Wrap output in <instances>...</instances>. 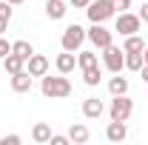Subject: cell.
Here are the masks:
<instances>
[{
  "instance_id": "obj_7",
  "label": "cell",
  "mask_w": 148,
  "mask_h": 145,
  "mask_svg": "<svg viewBox=\"0 0 148 145\" xmlns=\"http://www.w3.org/2000/svg\"><path fill=\"white\" fill-rule=\"evenodd\" d=\"M140 29H143L140 14H131V12H120V14H117V29H114V31H120V37L137 34Z\"/></svg>"
},
{
  "instance_id": "obj_17",
  "label": "cell",
  "mask_w": 148,
  "mask_h": 145,
  "mask_svg": "<svg viewBox=\"0 0 148 145\" xmlns=\"http://www.w3.org/2000/svg\"><path fill=\"white\" fill-rule=\"evenodd\" d=\"M108 91H111V97H117V94H128V80L120 77V74H114V77L108 80Z\"/></svg>"
},
{
  "instance_id": "obj_8",
  "label": "cell",
  "mask_w": 148,
  "mask_h": 145,
  "mask_svg": "<svg viewBox=\"0 0 148 145\" xmlns=\"http://www.w3.org/2000/svg\"><path fill=\"white\" fill-rule=\"evenodd\" d=\"M26 71L32 74V77H43V74H49V57L32 54L29 60H26Z\"/></svg>"
},
{
  "instance_id": "obj_21",
  "label": "cell",
  "mask_w": 148,
  "mask_h": 145,
  "mask_svg": "<svg viewBox=\"0 0 148 145\" xmlns=\"http://www.w3.org/2000/svg\"><path fill=\"white\" fill-rule=\"evenodd\" d=\"M143 51H125V68L128 71H140L143 68Z\"/></svg>"
},
{
  "instance_id": "obj_4",
  "label": "cell",
  "mask_w": 148,
  "mask_h": 145,
  "mask_svg": "<svg viewBox=\"0 0 148 145\" xmlns=\"http://www.w3.org/2000/svg\"><path fill=\"white\" fill-rule=\"evenodd\" d=\"M131 111H134V100L128 94H117L111 100V105H108V117L111 120H120V122H128Z\"/></svg>"
},
{
  "instance_id": "obj_29",
  "label": "cell",
  "mask_w": 148,
  "mask_h": 145,
  "mask_svg": "<svg viewBox=\"0 0 148 145\" xmlns=\"http://www.w3.org/2000/svg\"><path fill=\"white\" fill-rule=\"evenodd\" d=\"M140 20L148 23V3H143V9H140Z\"/></svg>"
},
{
  "instance_id": "obj_11",
  "label": "cell",
  "mask_w": 148,
  "mask_h": 145,
  "mask_svg": "<svg viewBox=\"0 0 148 145\" xmlns=\"http://www.w3.org/2000/svg\"><path fill=\"white\" fill-rule=\"evenodd\" d=\"M69 140H71L74 145H86L88 140H91L88 125H86V122H71V128H69Z\"/></svg>"
},
{
  "instance_id": "obj_26",
  "label": "cell",
  "mask_w": 148,
  "mask_h": 145,
  "mask_svg": "<svg viewBox=\"0 0 148 145\" xmlns=\"http://www.w3.org/2000/svg\"><path fill=\"white\" fill-rule=\"evenodd\" d=\"M6 54H12V43L0 37V60H3V57H6Z\"/></svg>"
},
{
  "instance_id": "obj_10",
  "label": "cell",
  "mask_w": 148,
  "mask_h": 145,
  "mask_svg": "<svg viewBox=\"0 0 148 145\" xmlns=\"http://www.w3.org/2000/svg\"><path fill=\"white\" fill-rule=\"evenodd\" d=\"M103 111H106L103 100H97V97H86V100H83V117H86V120L103 117Z\"/></svg>"
},
{
  "instance_id": "obj_5",
  "label": "cell",
  "mask_w": 148,
  "mask_h": 145,
  "mask_svg": "<svg viewBox=\"0 0 148 145\" xmlns=\"http://www.w3.org/2000/svg\"><path fill=\"white\" fill-rule=\"evenodd\" d=\"M86 40L91 43L94 49H108L111 43H114V31H108L103 23H91V29H86Z\"/></svg>"
},
{
  "instance_id": "obj_9",
  "label": "cell",
  "mask_w": 148,
  "mask_h": 145,
  "mask_svg": "<svg viewBox=\"0 0 148 145\" xmlns=\"http://www.w3.org/2000/svg\"><path fill=\"white\" fill-rule=\"evenodd\" d=\"M32 85H34V77L26 71V68L17 71V74H12V91H17V94H29Z\"/></svg>"
},
{
  "instance_id": "obj_16",
  "label": "cell",
  "mask_w": 148,
  "mask_h": 145,
  "mask_svg": "<svg viewBox=\"0 0 148 145\" xmlns=\"http://www.w3.org/2000/svg\"><path fill=\"white\" fill-rule=\"evenodd\" d=\"M32 140H34L37 145H46L51 140V125H49V122H37V125L32 128Z\"/></svg>"
},
{
  "instance_id": "obj_33",
  "label": "cell",
  "mask_w": 148,
  "mask_h": 145,
  "mask_svg": "<svg viewBox=\"0 0 148 145\" xmlns=\"http://www.w3.org/2000/svg\"><path fill=\"white\" fill-rule=\"evenodd\" d=\"M143 60H145V63H148V46H145V51H143Z\"/></svg>"
},
{
  "instance_id": "obj_28",
  "label": "cell",
  "mask_w": 148,
  "mask_h": 145,
  "mask_svg": "<svg viewBox=\"0 0 148 145\" xmlns=\"http://www.w3.org/2000/svg\"><path fill=\"white\" fill-rule=\"evenodd\" d=\"M69 3H71L74 9H86V6H88V3H91V0H69Z\"/></svg>"
},
{
  "instance_id": "obj_32",
  "label": "cell",
  "mask_w": 148,
  "mask_h": 145,
  "mask_svg": "<svg viewBox=\"0 0 148 145\" xmlns=\"http://www.w3.org/2000/svg\"><path fill=\"white\" fill-rule=\"evenodd\" d=\"M9 3H12V6H23L26 0H9Z\"/></svg>"
},
{
  "instance_id": "obj_31",
  "label": "cell",
  "mask_w": 148,
  "mask_h": 145,
  "mask_svg": "<svg viewBox=\"0 0 148 145\" xmlns=\"http://www.w3.org/2000/svg\"><path fill=\"white\" fill-rule=\"evenodd\" d=\"M6 29H9V20H6V17H0V37L6 34Z\"/></svg>"
},
{
  "instance_id": "obj_30",
  "label": "cell",
  "mask_w": 148,
  "mask_h": 145,
  "mask_svg": "<svg viewBox=\"0 0 148 145\" xmlns=\"http://www.w3.org/2000/svg\"><path fill=\"white\" fill-rule=\"evenodd\" d=\"M140 74H143V83L148 85V63H143V68H140Z\"/></svg>"
},
{
  "instance_id": "obj_13",
  "label": "cell",
  "mask_w": 148,
  "mask_h": 145,
  "mask_svg": "<svg viewBox=\"0 0 148 145\" xmlns=\"http://www.w3.org/2000/svg\"><path fill=\"white\" fill-rule=\"evenodd\" d=\"M54 66H57V71H60V74H71L74 68H77V57H74V51H63V54H57Z\"/></svg>"
},
{
  "instance_id": "obj_6",
  "label": "cell",
  "mask_w": 148,
  "mask_h": 145,
  "mask_svg": "<svg viewBox=\"0 0 148 145\" xmlns=\"http://www.w3.org/2000/svg\"><path fill=\"white\" fill-rule=\"evenodd\" d=\"M103 66H106L111 74H120L123 68H125V51L111 43L108 49H103Z\"/></svg>"
},
{
  "instance_id": "obj_24",
  "label": "cell",
  "mask_w": 148,
  "mask_h": 145,
  "mask_svg": "<svg viewBox=\"0 0 148 145\" xmlns=\"http://www.w3.org/2000/svg\"><path fill=\"white\" fill-rule=\"evenodd\" d=\"M51 145H69L71 140H69V134H51V140H49Z\"/></svg>"
},
{
  "instance_id": "obj_18",
  "label": "cell",
  "mask_w": 148,
  "mask_h": 145,
  "mask_svg": "<svg viewBox=\"0 0 148 145\" xmlns=\"http://www.w3.org/2000/svg\"><path fill=\"white\" fill-rule=\"evenodd\" d=\"M145 46H148V43L140 34H128L125 43H123V51H145Z\"/></svg>"
},
{
  "instance_id": "obj_12",
  "label": "cell",
  "mask_w": 148,
  "mask_h": 145,
  "mask_svg": "<svg viewBox=\"0 0 148 145\" xmlns=\"http://www.w3.org/2000/svg\"><path fill=\"white\" fill-rule=\"evenodd\" d=\"M128 137V128H125V122H120V120H111L108 128H106V140L108 142H123Z\"/></svg>"
},
{
  "instance_id": "obj_27",
  "label": "cell",
  "mask_w": 148,
  "mask_h": 145,
  "mask_svg": "<svg viewBox=\"0 0 148 145\" xmlns=\"http://www.w3.org/2000/svg\"><path fill=\"white\" fill-rule=\"evenodd\" d=\"M114 9H117V12H128V9H131V0H114Z\"/></svg>"
},
{
  "instance_id": "obj_19",
  "label": "cell",
  "mask_w": 148,
  "mask_h": 145,
  "mask_svg": "<svg viewBox=\"0 0 148 145\" xmlns=\"http://www.w3.org/2000/svg\"><path fill=\"white\" fill-rule=\"evenodd\" d=\"M100 80H103V68H100V66L83 68V83H86V85H100Z\"/></svg>"
},
{
  "instance_id": "obj_1",
  "label": "cell",
  "mask_w": 148,
  "mask_h": 145,
  "mask_svg": "<svg viewBox=\"0 0 148 145\" xmlns=\"http://www.w3.org/2000/svg\"><path fill=\"white\" fill-rule=\"evenodd\" d=\"M40 91H43V97H49V100H66V97H71V80L66 77V74H43V83H40Z\"/></svg>"
},
{
  "instance_id": "obj_2",
  "label": "cell",
  "mask_w": 148,
  "mask_h": 145,
  "mask_svg": "<svg viewBox=\"0 0 148 145\" xmlns=\"http://www.w3.org/2000/svg\"><path fill=\"white\" fill-rule=\"evenodd\" d=\"M86 14L91 23H106L117 14V9H114V0H91L88 6H86Z\"/></svg>"
},
{
  "instance_id": "obj_15",
  "label": "cell",
  "mask_w": 148,
  "mask_h": 145,
  "mask_svg": "<svg viewBox=\"0 0 148 145\" xmlns=\"http://www.w3.org/2000/svg\"><path fill=\"white\" fill-rule=\"evenodd\" d=\"M3 68H6L9 74H17V71H23V68H26V60H23L20 54H14V51H12V54L3 57Z\"/></svg>"
},
{
  "instance_id": "obj_23",
  "label": "cell",
  "mask_w": 148,
  "mask_h": 145,
  "mask_svg": "<svg viewBox=\"0 0 148 145\" xmlns=\"http://www.w3.org/2000/svg\"><path fill=\"white\" fill-rule=\"evenodd\" d=\"M12 14H14V6H12L9 0H0V17L12 20Z\"/></svg>"
},
{
  "instance_id": "obj_20",
  "label": "cell",
  "mask_w": 148,
  "mask_h": 145,
  "mask_svg": "<svg viewBox=\"0 0 148 145\" xmlns=\"http://www.w3.org/2000/svg\"><path fill=\"white\" fill-rule=\"evenodd\" d=\"M12 51H14V54H20L23 60H29V57L34 54V46H32L29 40H14V43H12Z\"/></svg>"
},
{
  "instance_id": "obj_25",
  "label": "cell",
  "mask_w": 148,
  "mask_h": 145,
  "mask_svg": "<svg viewBox=\"0 0 148 145\" xmlns=\"http://www.w3.org/2000/svg\"><path fill=\"white\" fill-rule=\"evenodd\" d=\"M0 142H3V145H20V142H23V137H20V134H9V137H3Z\"/></svg>"
},
{
  "instance_id": "obj_14",
  "label": "cell",
  "mask_w": 148,
  "mask_h": 145,
  "mask_svg": "<svg viewBox=\"0 0 148 145\" xmlns=\"http://www.w3.org/2000/svg\"><path fill=\"white\" fill-rule=\"evenodd\" d=\"M66 12H69L66 0H46V17L49 20H63Z\"/></svg>"
},
{
  "instance_id": "obj_3",
  "label": "cell",
  "mask_w": 148,
  "mask_h": 145,
  "mask_svg": "<svg viewBox=\"0 0 148 145\" xmlns=\"http://www.w3.org/2000/svg\"><path fill=\"white\" fill-rule=\"evenodd\" d=\"M83 43H86V29H83V26H77V23L66 26V31H63V37H60L63 51H80V49H83Z\"/></svg>"
},
{
  "instance_id": "obj_22",
  "label": "cell",
  "mask_w": 148,
  "mask_h": 145,
  "mask_svg": "<svg viewBox=\"0 0 148 145\" xmlns=\"http://www.w3.org/2000/svg\"><path fill=\"white\" fill-rule=\"evenodd\" d=\"M77 66H80V68L97 66V54H94V51H77Z\"/></svg>"
}]
</instances>
